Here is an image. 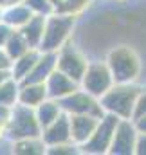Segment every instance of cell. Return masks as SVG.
<instances>
[{"label":"cell","instance_id":"cell-1","mask_svg":"<svg viewBox=\"0 0 146 155\" xmlns=\"http://www.w3.org/2000/svg\"><path fill=\"white\" fill-rule=\"evenodd\" d=\"M105 61L112 72L114 83H135L143 69L139 54L130 45L114 47Z\"/></svg>","mask_w":146,"mask_h":155},{"label":"cell","instance_id":"cell-2","mask_svg":"<svg viewBox=\"0 0 146 155\" xmlns=\"http://www.w3.org/2000/svg\"><path fill=\"white\" fill-rule=\"evenodd\" d=\"M139 90L141 87L135 83H114L99 97V103L107 114H114L119 119H132Z\"/></svg>","mask_w":146,"mask_h":155},{"label":"cell","instance_id":"cell-3","mask_svg":"<svg viewBox=\"0 0 146 155\" xmlns=\"http://www.w3.org/2000/svg\"><path fill=\"white\" fill-rule=\"evenodd\" d=\"M76 25V16L72 15H63V13H51L45 18V29H43V38L40 43V51H51L58 52L71 38Z\"/></svg>","mask_w":146,"mask_h":155},{"label":"cell","instance_id":"cell-4","mask_svg":"<svg viewBox=\"0 0 146 155\" xmlns=\"http://www.w3.org/2000/svg\"><path fill=\"white\" fill-rule=\"evenodd\" d=\"M40 135H41V128L35 116V108L15 103L9 123L5 124V137L9 141H20L27 137H40Z\"/></svg>","mask_w":146,"mask_h":155},{"label":"cell","instance_id":"cell-5","mask_svg":"<svg viewBox=\"0 0 146 155\" xmlns=\"http://www.w3.org/2000/svg\"><path fill=\"white\" fill-rule=\"evenodd\" d=\"M119 123V117L114 114H105L99 119L94 134L90 135V139L79 146V152L83 153H90V155H105L108 153L112 139H114V132L115 126Z\"/></svg>","mask_w":146,"mask_h":155},{"label":"cell","instance_id":"cell-6","mask_svg":"<svg viewBox=\"0 0 146 155\" xmlns=\"http://www.w3.org/2000/svg\"><path fill=\"white\" fill-rule=\"evenodd\" d=\"M112 85H114V78H112L107 61H101V60L88 61L87 71L79 81V88H83L85 92L99 99Z\"/></svg>","mask_w":146,"mask_h":155},{"label":"cell","instance_id":"cell-7","mask_svg":"<svg viewBox=\"0 0 146 155\" xmlns=\"http://www.w3.org/2000/svg\"><path fill=\"white\" fill-rule=\"evenodd\" d=\"M61 110L69 116H74V114H90V116L101 117L105 116L107 112L103 110L101 103L98 97H94L92 94L85 92L83 88H76L74 92L67 94L65 97L58 99Z\"/></svg>","mask_w":146,"mask_h":155},{"label":"cell","instance_id":"cell-8","mask_svg":"<svg viewBox=\"0 0 146 155\" xmlns=\"http://www.w3.org/2000/svg\"><path fill=\"white\" fill-rule=\"evenodd\" d=\"M87 65H88L87 56L69 41L56 52V69L78 83L81 81V78L85 74Z\"/></svg>","mask_w":146,"mask_h":155},{"label":"cell","instance_id":"cell-9","mask_svg":"<svg viewBox=\"0 0 146 155\" xmlns=\"http://www.w3.org/2000/svg\"><path fill=\"white\" fill-rule=\"evenodd\" d=\"M137 139V128L132 119H119L108 153L112 155H132Z\"/></svg>","mask_w":146,"mask_h":155},{"label":"cell","instance_id":"cell-10","mask_svg":"<svg viewBox=\"0 0 146 155\" xmlns=\"http://www.w3.org/2000/svg\"><path fill=\"white\" fill-rule=\"evenodd\" d=\"M41 141L45 143V146H56V144H65V143H72L71 141V121L69 114L61 112L58 119H54L49 126H45L41 130Z\"/></svg>","mask_w":146,"mask_h":155},{"label":"cell","instance_id":"cell-11","mask_svg":"<svg viewBox=\"0 0 146 155\" xmlns=\"http://www.w3.org/2000/svg\"><path fill=\"white\" fill-rule=\"evenodd\" d=\"M69 121H71V141L74 144L81 146L94 134L99 123V117L90 116V114H74V116H69Z\"/></svg>","mask_w":146,"mask_h":155},{"label":"cell","instance_id":"cell-12","mask_svg":"<svg viewBox=\"0 0 146 155\" xmlns=\"http://www.w3.org/2000/svg\"><path fill=\"white\" fill-rule=\"evenodd\" d=\"M45 88H47V96L51 99H56L58 101V99L65 97L67 94L74 92L76 88H79V83L71 79L67 74L60 72L58 69H54L51 72V76L45 79Z\"/></svg>","mask_w":146,"mask_h":155},{"label":"cell","instance_id":"cell-13","mask_svg":"<svg viewBox=\"0 0 146 155\" xmlns=\"http://www.w3.org/2000/svg\"><path fill=\"white\" fill-rule=\"evenodd\" d=\"M54 69H56V52L41 51L35 67L20 83H45V79L51 76V72Z\"/></svg>","mask_w":146,"mask_h":155},{"label":"cell","instance_id":"cell-14","mask_svg":"<svg viewBox=\"0 0 146 155\" xmlns=\"http://www.w3.org/2000/svg\"><path fill=\"white\" fill-rule=\"evenodd\" d=\"M47 97H49V96H47L45 83H20V88H18V101H16V103L35 108V107H38L43 99H47Z\"/></svg>","mask_w":146,"mask_h":155},{"label":"cell","instance_id":"cell-15","mask_svg":"<svg viewBox=\"0 0 146 155\" xmlns=\"http://www.w3.org/2000/svg\"><path fill=\"white\" fill-rule=\"evenodd\" d=\"M45 18L43 15H33L18 31L22 33V36L29 43V47L33 49H40V43L43 38V29H45Z\"/></svg>","mask_w":146,"mask_h":155},{"label":"cell","instance_id":"cell-16","mask_svg":"<svg viewBox=\"0 0 146 155\" xmlns=\"http://www.w3.org/2000/svg\"><path fill=\"white\" fill-rule=\"evenodd\" d=\"M40 49H29L27 52H24L22 56H18L16 60H13L11 65V78H15L18 83L31 72V69L35 67L36 60L40 58Z\"/></svg>","mask_w":146,"mask_h":155},{"label":"cell","instance_id":"cell-17","mask_svg":"<svg viewBox=\"0 0 146 155\" xmlns=\"http://www.w3.org/2000/svg\"><path fill=\"white\" fill-rule=\"evenodd\" d=\"M31 16H33V11L22 2V4H15V5L5 7L2 13V22H5L13 29H20Z\"/></svg>","mask_w":146,"mask_h":155},{"label":"cell","instance_id":"cell-18","mask_svg":"<svg viewBox=\"0 0 146 155\" xmlns=\"http://www.w3.org/2000/svg\"><path fill=\"white\" fill-rule=\"evenodd\" d=\"M61 112H63V110H61L60 103H58L56 99H51V97L43 99L38 107H35V116H36L38 124H40L41 130H43L45 126H49L54 119H58V116H60Z\"/></svg>","mask_w":146,"mask_h":155},{"label":"cell","instance_id":"cell-19","mask_svg":"<svg viewBox=\"0 0 146 155\" xmlns=\"http://www.w3.org/2000/svg\"><path fill=\"white\" fill-rule=\"evenodd\" d=\"M47 152L45 143L41 137H27L20 141H13V153L18 155H40Z\"/></svg>","mask_w":146,"mask_h":155},{"label":"cell","instance_id":"cell-20","mask_svg":"<svg viewBox=\"0 0 146 155\" xmlns=\"http://www.w3.org/2000/svg\"><path fill=\"white\" fill-rule=\"evenodd\" d=\"M29 49H33V47H29V43L25 41V38L22 36V33H20L18 29H15V31L11 33L9 40H7L5 45H4V51L7 52V56H9L11 60H16L18 56H22V54L27 52Z\"/></svg>","mask_w":146,"mask_h":155},{"label":"cell","instance_id":"cell-21","mask_svg":"<svg viewBox=\"0 0 146 155\" xmlns=\"http://www.w3.org/2000/svg\"><path fill=\"white\" fill-rule=\"evenodd\" d=\"M18 88L20 83L15 78H7L4 83H0V105L13 107L18 101Z\"/></svg>","mask_w":146,"mask_h":155},{"label":"cell","instance_id":"cell-22","mask_svg":"<svg viewBox=\"0 0 146 155\" xmlns=\"http://www.w3.org/2000/svg\"><path fill=\"white\" fill-rule=\"evenodd\" d=\"M92 4V0H61L60 5H56L54 11L63 13V15H72L78 16L79 13H83L88 5Z\"/></svg>","mask_w":146,"mask_h":155},{"label":"cell","instance_id":"cell-23","mask_svg":"<svg viewBox=\"0 0 146 155\" xmlns=\"http://www.w3.org/2000/svg\"><path fill=\"white\" fill-rule=\"evenodd\" d=\"M24 4L33 11V15L49 16L51 13H54V5L51 4V0H24Z\"/></svg>","mask_w":146,"mask_h":155},{"label":"cell","instance_id":"cell-24","mask_svg":"<svg viewBox=\"0 0 146 155\" xmlns=\"http://www.w3.org/2000/svg\"><path fill=\"white\" fill-rule=\"evenodd\" d=\"M79 152V146L74 143H65V144H56V146H49L45 153L49 155H72Z\"/></svg>","mask_w":146,"mask_h":155},{"label":"cell","instance_id":"cell-25","mask_svg":"<svg viewBox=\"0 0 146 155\" xmlns=\"http://www.w3.org/2000/svg\"><path fill=\"white\" fill-rule=\"evenodd\" d=\"M146 114V87H141L139 94H137V99H135V107H134V116L132 119H137V117L144 116Z\"/></svg>","mask_w":146,"mask_h":155},{"label":"cell","instance_id":"cell-26","mask_svg":"<svg viewBox=\"0 0 146 155\" xmlns=\"http://www.w3.org/2000/svg\"><path fill=\"white\" fill-rule=\"evenodd\" d=\"M134 153L135 155H146V134H143V132H137Z\"/></svg>","mask_w":146,"mask_h":155},{"label":"cell","instance_id":"cell-27","mask_svg":"<svg viewBox=\"0 0 146 155\" xmlns=\"http://www.w3.org/2000/svg\"><path fill=\"white\" fill-rule=\"evenodd\" d=\"M15 29L13 27H9L5 22H0V47H4L5 45V41L9 40V36H11V33H13Z\"/></svg>","mask_w":146,"mask_h":155},{"label":"cell","instance_id":"cell-28","mask_svg":"<svg viewBox=\"0 0 146 155\" xmlns=\"http://www.w3.org/2000/svg\"><path fill=\"white\" fill-rule=\"evenodd\" d=\"M11 110H13V107H5V105H0V124H2L4 128H5V124L9 123Z\"/></svg>","mask_w":146,"mask_h":155},{"label":"cell","instance_id":"cell-29","mask_svg":"<svg viewBox=\"0 0 146 155\" xmlns=\"http://www.w3.org/2000/svg\"><path fill=\"white\" fill-rule=\"evenodd\" d=\"M11 65H13V60L7 56V52L4 51V47H0V69L11 71Z\"/></svg>","mask_w":146,"mask_h":155},{"label":"cell","instance_id":"cell-30","mask_svg":"<svg viewBox=\"0 0 146 155\" xmlns=\"http://www.w3.org/2000/svg\"><path fill=\"white\" fill-rule=\"evenodd\" d=\"M134 121V124H135V128H137V132H143L146 134V114L141 117H137V119H132Z\"/></svg>","mask_w":146,"mask_h":155},{"label":"cell","instance_id":"cell-31","mask_svg":"<svg viewBox=\"0 0 146 155\" xmlns=\"http://www.w3.org/2000/svg\"><path fill=\"white\" fill-rule=\"evenodd\" d=\"M24 0H0V7H9V5H15V4H22Z\"/></svg>","mask_w":146,"mask_h":155},{"label":"cell","instance_id":"cell-32","mask_svg":"<svg viewBox=\"0 0 146 155\" xmlns=\"http://www.w3.org/2000/svg\"><path fill=\"white\" fill-rule=\"evenodd\" d=\"M7 78H11V71H7V69H0V83H4Z\"/></svg>","mask_w":146,"mask_h":155},{"label":"cell","instance_id":"cell-33","mask_svg":"<svg viewBox=\"0 0 146 155\" xmlns=\"http://www.w3.org/2000/svg\"><path fill=\"white\" fill-rule=\"evenodd\" d=\"M51 4L54 5V9H56V5H60L61 4V0H51Z\"/></svg>","mask_w":146,"mask_h":155},{"label":"cell","instance_id":"cell-34","mask_svg":"<svg viewBox=\"0 0 146 155\" xmlns=\"http://www.w3.org/2000/svg\"><path fill=\"white\" fill-rule=\"evenodd\" d=\"M2 13H4V7H0V22H2Z\"/></svg>","mask_w":146,"mask_h":155}]
</instances>
